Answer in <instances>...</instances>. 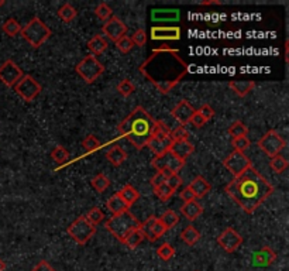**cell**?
Here are the masks:
<instances>
[{"label": "cell", "mask_w": 289, "mask_h": 271, "mask_svg": "<svg viewBox=\"0 0 289 271\" xmlns=\"http://www.w3.org/2000/svg\"><path fill=\"white\" fill-rule=\"evenodd\" d=\"M140 72L161 94H168L185 78L188 64L184 61L178 50L161 47L154 50L153 54L142 62Z\"/></svg>", "instance_id": "1"}, {"label": "cell", "mask_w": 289, "mask_h": 271, "mask_svg": "<svg viewBox=\"0 0 289 271\" xmlns=\"http://www.w3.org/2000/svg\"><path fill=\"white\" fill-rule=\"evenodd\" d=\"M224 191L246 213H254L274 192V185L254 167L230 181Z\"/></svg>", "instance_id": "2"}, {"label": "cell", "mask_w": 289, "mask_h": 271, "mask_svg": "<svg viewBox=\"0 0 289 271\" xmlns=\"http://www.w3.org/2000/svg\"><path fill=\"white\" fill-rule=\"evenodd\" d=\"M155 128L157 120L142 106H137L119 124V132L134 149L141 150L154 137Z\"/></svg>", "instance_id": "3"}, {"label": "cell", "mask_w": 289, "mask_h": 271, "mask_svg": "<svg viewBox=\"0 0 289 271\" xmlns=\"http://www.w3.org/2000/svg\"><path fill=\"white\" fill-rule=\"evenodd\" d=\"M141 222L131 213L130 210H125L119 215H113L109 221L104 223V227L109 233H112L119 242H124L125 236L136 229H140Z\"/></svg>", "instance_id": "4"}, {"label": "cell", "mask_w": 289, "mask_h": 271, "mask_svg": "<svg viewBox=\"0 0 289 271\" xmlns=\"http://www.w3.org/2000/svg\"><path fill=\"white\" fill-rule=\"evenodd\" d=\"M20 34L33 48H39L51 37V30L41 19L33 17L24 27H22Z\"/></svg>", "instance_id": "5"}, {"label": "cell", "mask_w": 289, "mask_h": 271, "mask_svg": "<svg viewBox=\"0 0 289 271\" xmlns=\"http://www.w3.org/2000/svg\"><path fill=\"white\" fill-rule=\"evenodd\" d=\"M68 234L72 240H75L78 244H86L96 233V226H93L91 222L87 221L85 216H79L66 229Z\"/></svg>", "instance_id": "6"}, {"label": "cell", "mask_w": 289, "mask_h": 271, "mask_svg": "<svg viewBox=\"0 0 289 271\" xmlns=\"http://www.w3.org/2000/svg\"><path fill=\"white\" fill-rule=\"evenodd\" d=\"M75 71L86 83H93L104 72V65L96 57L86 56L75 67Z\"/></svg>", "instance_id": "7"}, {"label": "cell", "mask_w": 289, "mask_h": 271, "mask_svg": "<svg viewBox=\"0 0 289 271\" xmlns=\"http://www.w3.org/2000/svg\"><path fill=\"white\" fill-rule=\"evenodd\" d=\"M286 141H285L282 136H279L277 130H269L264 134L260 141H258V147L268 155V157H275V155L281 154V151L285 149Z\"/></svg>", "instance_id": "8"}, {"label": "cell", "mask_w": 289, "mask_h": 271, "mask_svg": "<svg viewBox=\"0 0 289 271\" xmlns=\"http://www.w3.org/2000/svg\"><path fill=\"white\" fill-rule=\"evenodd\" d=\"M14 91L24 102H33L41 94L43 86L31 75H23L22 79L14 85Z\"/></svg>", "instance_id": "9"}, {"label": "cell", "mask_w": 289, "mask_h": 271, "mask_svg": "<svg viewBox=\"0 0 289 271\" xmlns=\"http://www.w3.org/2000/svg\"><path fill=\"white\" fill-rule=\"evenodd\" d=\"M223 166L226 170L233 174V177H239L243 172H246L250 167H252L251 158H248L244 153H239V151H233L223 160Z\"/></svg>", "instance_id": "10"}, {"label": "cell", "mask_w": 289, "mask_h": 271, "mask_svg": "<svg viewBox=\"0 0 289 271\" xmlns=\"http://www.w3.org/2000/svg\"><path fill=\"white\" fill-rule=\"evenodd\" d=\"M151 166L157 170V172L168 171L169 174H178L182 170V167L185 166V161L176 158L175 155H172L168 151L164 155L154 157V160L151 161Z\"/></svg>", "instance_id": "11"}, {"label": "cell", "mask_w": 289, "mask_h": 271, "mask_svg": "<svg viewBox=\"0 0 289 271\" xmlns=\"http://www.w3.org/2000/svg\"><path fill=\"white\" fill-rule=\"evenodd\" d=\"M23 75L24 74L22 68H19L13 60H7L0 65V81L9 88H14V85L22 79Z\"/></svg>", "instance_id": "12"}, {"label": "cell", "mask_w": 289, "mask_h": 271, "mask_svg": "<svg viewBox=\"0 0 289 271\" xmlns=\"http://www.w3.org/2000/svg\"><path fill=\"white\" fill-rule=\"evenodd\" d=\"M243 243V238L236 232L233 227H227L223 232L219 234L218 244L226 253H233L239 249Z\"/></svg>", "instance_id": "13"}, {"label": "cell", "mask_w": 289, "mask_h": 271, "mask_svg": "<svg viewBox=\"0 0 289 271\" xmlns=\"http://www.w3.org/2000/svg\"><path fill=\"white\" fill-rule=\"evenodd\" d=\"M140 230H141V233L144 234V238L148 239L150 242L158 240V239L167 232L164 225H162V223L159 222L158 218H155V216H150L147 221L144 222V223H141Z\"/></svg>", "instance_id": "14"}, {"label": "cell", "mask_w": 289, "mask_h": 271, "mask_svg": "<svg viewBox=\"0 0 289 271\" xmlns=\"http://www.w3.org/2000/svg\"><path fill=\"white\" fill-rule=\"evenodd\" d=\"M102 31L103 34L112 41H119L121 37H124L125 33H127V26L124 23L121 22L119 17H112L107 22L104 23L103 27H102Z\"/></svg>", "instance_id": "15"}, {"label": "cell", "mask_w": 289, "mask_h": 271, "mask_svg": "<svg viewBox=\"0 0 289 271\" xmlns=\"http://www.w3.org/2000/svg\"><path fill=\"white\" fill-rule=\"evenodd\" d=\"M150 37L154 41H176L180 39V28L174 26V27H164V26H154L151 28Z\"/></svg>", "instance_id": "16"}, {"label": "cell", "mask_w": 289, "mask_h": 271, "mask_svg": "<svg viewBox=\"0 0 289 271\" xmlns=\"http://www.w3.org/2000/svg\"><path fill=\"white\" fill-rule=\"evenodd\" d=\"M195 112L196 111L193 109V106L188 100H180L179 103L171 111V115L176 122L179 123V126H185L188 123H191V119Z\"/></svg>", "instance_id": "17"}, {"label": "cell", "mask_w": 289, "mask_h": 271, "mask_svg": "<svg viewBox=\"0 0 289 271\" xmlns=\"http://www.w3.org/2000/svg\"><path fill=\"white\" fill-rule=\"evenodd\" d=\"M277 260V253L274 251L271 247H262L261 250H258L256 253H252L251 257V264L254 267H269L273 266Z\"/></svg>", "instance_id": "18"}, {"label": "cell", "mask_w": 289, "mask_h": 271, "mask_svg": "<svg viewBox=\"0 0 289 271\" xmlns=\"http://www.w3.org/2000/svg\"><path fill=\"white\" fill-rule=\"evenodd\" d=\"M193 151H195V146H193L189 140L172 141L171 147H169V153L182 161H185Z\"/></svg>", "instance_id": "19"}, {"label": "cell", "mask_w": 289, "mask_h": 271, "mask_svg": "<svg viewBox=\"0 0 289 271\" xmlns=\"http://www.w3.org/2000/svg\"><path fill=\"white\" fill-rule=\"evenodd\" d=\"M171 144H172V140L169 138V136L168 137H153L148 141L147 147L153 151L155 157H159L168 153Z\"/></svg>", "instance_id": "20"}, {"label": "cell", "mask_w": 289, "mask_h": 271, "mask_svg": "<svg viewBox=\"0 0 289 271\" xmlns=\"http://www.w3.org/2000/svg\"><path fill=\"white\" fill-rule=\"evenodd\" d=\"M180 13L178 9H155L151 11V19L154 22H178Z\"/></svg>", "instance_id": "21"}, {"label": "cell", "mask_w": 289, "mask_h": 271, "mask_svg": "<svg viewBox=\"0 0 289 271\" xmlns=\"http://www.w3.org/2000/svg\"><path fill=\"white\" fill-rule=\"evenodd\" d=\"M180 213L185 216L189 222L196 221L199 216L203 213V206L196 200L191 202H185L180 206Z\"/></svg>", "instance_id": "22"}, {"label": "cell", "mask_w": 289, "mask_h": 271, "mask_svg": "<svg viewBox=\"0 0 289 271\" xmlns=\"http://www.w3.org/2000/svg\"><path fill=\"white\" fill-rule=\"evenodd\" d=\"M188 188L191 189L192 194L195 195V198H203L205 195H207L210 192L212 187H210V184L207 183L205 178L199 175V177L195 178V179L188 185Z\"/></svg>", "instance_id": "23"}, {"label": "cell", "mask_w": 289, "mask_h": 271, "mask_svg": "<svg viewBox=\"0 0 289 271\" xmlns=\"http://www.w3.org/2000/svg\"><path fill=\"white\" fill-rule=\"evenodd\" d=\"M107 47H109L107 41H106V40L103 39V35H100V34L92 37V39L89 40V43H87V48L92 52L93 57L102 56L104 51L107 50Z\"/></svg>", "instance_id": "24"}, {"label": "cell", "mask_w": 289, "mask_h": 271, "mask_svg": "<svg viewBox=\"0 0 289 271\" xmlns=\"http://www.w3.org/2000/svg\"><path fill=\"white\" fill-rule=\"evenodd\" d=\"M117 194H119V196L123 200V202L127 205V208H130L131 205L136 204L137 201H138V198H140V192H138L131 184L124 185V187L120 189V192H117Z\"/></svg>", "instance_id": "25"}, {"label": "cell", "mask_w": 289, "mask_h": 271, "mask_svg": "<svg viewBox=\"0 0 289 271\" xmlns=\"http://www.w3.org/2000/svg\"><path fill=\"white\" fill-rule=\"evenodd\" d=\"M229 88L236 95L244 98V96L250 94L252 89L256 88V82H252V81H231V82H229Z\"/></svg>", "instance_id": "26"}, {"label": "cell", "mask_w": 289, "mask_h": 271, "mask_svg": "<svg viewBox=\"0 0 289 271\" xmlns=\"http://www.w3.org/2000/svg\"><path fill=\"white\" fill-rule=\"evenodd\" d=\"M106 158L112 166L120 167L125 160H127V153L121 147H112V149L106 153Z\"/></svg>", "instance_id": "27"}, {"label": "cell", "mask_w": 289, "mask_h": 271, "mask_svg": "<svg viewBox=\"0 0 289 271\" xmlns=\"http://www.w3.org/2000/svg\"><path fill=\"white\" fill-rule=\"evenodd\" d=\"M106 208H107L113 215H119V213H123L125 210H129L127 205L123 202V200L119 196V194H115L110 196L109 200H107V202H106Z\"/></svg>", "instance_id": "28"}, {"label": "cell", "mask_w": 289, "mask_h": 271, "mask_svg": "<svg viewBox=\"0 0 289 271\" xmlns=\"http://www.w3.org/2000/svg\"><path fill=\"white\" fill-rule=\"evenodd\" d=\"M180 239H182V242L185 244H188V246H193V244H196L197 242H199L201 233L197 232L193 226H188L180 233Z\"/></svg>", "instance_id": "29"}, {"label": "cell", "mask_w": 289, "mask_h": 271, "mask_svg": "<svg viewBox=\"0 0 289 271\" xmlns=\"http://www.w3.org/2000/svg\"><path fill=\"white\" fill-rule=\"evenodd\" d=\"M159 222L164 225V227L167 229V230H169V229H172V227H175L176 225H178V222H179V216L176 215V212L175 210H165L162 215L159 216L158 218Z\"/></svg>", "instance_id": "30"}, {"label": "cell", "mask_w": 289, "mask_h": 271, "mask_svg": "<svg viewBox=\"0 0 289 271\" xmlns=\"http://www.w3.org/2000/svg\"><path fill=\"white\" fill-rule=\"evenodd\" d=\"M142 240H144V234H142L140 229H136V230H133V232H130L125 236L123 243H124L129 249H136V247H138V246L141 244Z\"/></svg>", "instance_id": "31"}, {"label": "cell", "mask_w": 289, "mask_h": 271, "mask_svg": "<svg viewBox=\"0 0 289 271\" xmlns=\"http://www.w3.org/2000/svg\"><path fill=\"white\" fill-rule=\"evenodd\" d=\"M2 30L9 37H16L17 34L22 33V26H20V23L17 22L16 19H7L3 23V26H2Z\"/></svg>", "instance_id": "32"}, {"label": "cell", "mask_w": 289, "mask_h": 271, "mask_svg": "<svg viewBox=\"0 0 289 271\" xmlns=\"http://www.w3.org/2000/svg\"><path fill=\"white\" fill-rule=\"evenodd\" d=\"M91 184H92L95 191H98L99 194H102V192H104V191L110 187V179L106 177L104 174L100 172V174H98V175H95V177L92 178Z\"/></svg>", "instance_id": "33"}, {"label": "cell", "mask_w": 289, "mask_h": 271, "mask_svg": "<svg viewBox=\"0 0 289 271\" xmlns=\"http://www.w3.org/2000/svg\"><path fill=\"white\" fill-rule=\"evenodd\" d=\"M227 133H229L233 138L244 137V136L248 134V128H247L244 123L240 122V120H236V122H233L231 124H230Z\"/></svg>", "instance_id": "34"}, {"label": "cell", "mask_w": 289, "mask_h": 271, "mask_svg": "<svg viewBox=\"0 0 289 271\" xmlns=\"http://www.w3.org/2000/svg\"><path fill=\"white\" fill-rule=\"evenodd\" d=\"M58 17H60L64 23H71L72 20L77 17V9H74L69 3H65V5L60 7Z\"/></svg>", "instance_id": "35"}, {"label": "cell", "mask_w": 289, "mask_h": 271, "mask_svg": "<svg viewBox=\"0 0 289 271\" xmlns=\"http://www.w3.org/2000/svg\"><path fill=\"white\" fill-rule=\"evenodd\" d=\"M51 158L58 164V166H62V164H65L68 158H69V153H68V150L64 149L62 146H57L52 151H51Z\"/></svg>", "instance_id": "36"}, {"label": "cell", "mask_w": 289, "mask_h": 271, "mask_svg": "<svg viewBox=\"0 0 289 271\" xmlns=\"http://www.w3.org/2000/svg\"><path fill=\"white\" fill-rule=\"evenodd\" d=\"M95 14H96L102 22L106 23L109 19H112V16H113V10H112V7H110L107 3L102 2V3H99L98 7L95 9Z\"/></svg>", "instance_id": "37"}, {"label": "cell", "mask_w": 289, "mask_h": 271, "mask_svg": "<svg viewBox=\"0 0 289 271\" xmlns=\"http://www.w3.org/2000/svg\"><path fill=\"white\" fill-rule=\"evenodd\" d=\"M269 167L273 168V171L275 174H282V172L288 168V161L285 160L282 155H275L271 158V162H269Z\"/></svg>", "instance_id": "38"}, {"label": "cell", "mask_w": 289, "mask_h": 271, "mask_svg": "<svg viewBox=\"0 0 289 271\" xmlns=\"http://www.w3.org/2000/svg\"><path fill=\"white\" fill-rule=\"evenodd\" d=\"M85 218H86L87 221L92 223L93 226H96V225H99V223H102V222H103L104 213H103V210L100 209V208L95 206V208H92V209L87 212Z\"/></svg>", "instance_id": "39"}, {"label": "cell", "mask_w": 289, "mask_h": 271, "mask_svg": "<svg viewBox=\"0 0 289 271\" xmlns=\"http://www.w3.org/2000/svg\"><path fill=\"white\" fill-rule=\"evenodd\" d=\"M157 256L161 260L169 261L175 256V249L169 243H162L157 249Z\"/></svg>", "instance_id": "40"}, {"label": "cell", "mask_w": 289, "mask_h": 271, "mask_svg": "<svg viewBox=\"0 0 289 271\" xmlns=\"http://www.w3.org/2000/svg\"><path fill=\"white\" fill-rule=\"evenodd\" d=\"M100 141H99L98 138L95 137L93 134H89L85 140L82 141V147L83 150L86 151V153H93V151H96L98 149H100Z\"/></svg>", "instance_id": "41"}, {"label": "cell", "mask_w": 289, "mask_h": 271, "mask_svg": "<svg viewBox=\"0 0 289 271\" xmlns=\"http://www.w3.org/2000/svg\"><path fill=\"white\" fill-rule=\"evenodd\" d=\"M154 194L157 195L161 201L167 202V201L172 198V195H174L175 192L172 191V189L169 188L167 184H162V185H159V187H157V188H154Z\"/></svg>", "instance_id": "42"}, {"label": "cell", "mask_w": 289, "mask_h": 271, "mask_svg": "<svg viewBox=\"0 0 289 271\" xmlns=\"http://www.w3.org/2000/svg\"><path fill=\"white\" fill-rule=\"evenodd\" d=\"M134 91H136V86H134V83L131 82V81H129V79H123V81L117 85V92H119L123 98L130 96Z\"/></svg>", "instance_id": "43"}, {"label": "cell", "mask_w": 289, "mask_h": 271, "mask_svg": "<svg viewBox=\"0 0 289 271\" xmlns=\"http://www.w3.org/2000/svg\"><path fill=\"white\" fill-rule=\"evenodd\" d=\"M169 138L172 141H180V140H188L189 138V132L186 130L185 126H178L174 130H171L169 133Z\"/></svg>", "instance_id": "44"}, {"label": "cell", "mask_w": 289, "mask_h": 271, "mask_svg": "<svg viewBox=\"0 0 289 271\" xmlns=\"http://www.w3.org/2000/svg\"><path fill=\"white\" fill-rule=\"evenodd\" d=\"M231 146H233V149L234 151H239V153H244L248 147H250V140L247 136L244 137H237V138H233L231 140Z\"/></svg>", "instance_id": "45"}, {"label": "cell", "mask_w": 289, "mask_h": 271, "mask_svg": "<svg viewBox=\"0 0 289 271\" xmlns=\"http://www.w3.org/2000/svg\"><path fill=\"white\" fill-rule=\"evenodd\" d=\"M131 41L137 47H144L146 43H147V33H146V30L144 28L136 30V33L133 34V37H131Z\"/></svg>", "instance_id": "46"}, {"label": "cell", "mask_w": 289, "mask_h": 271, "mask_svg": "<svg viewBox=\"0 0 289 271\" xmlns=\"http://www.w3.org/2000/svg\"><path fill=\"white\" fill-rule=\"evenodd\" d=\"M116 47H117V50L120 51V52L127 54V52H130L131 48L134 47V44H133V41H131L130 37L124 35V37H121L119 41H116Z\"/></svg>", "instance_id": "47"}, {"label": "cell", "mask_w": 289, "mask_h": 271, "mask_svg": "<svg viewBox=\"0 0 289 271\" xmlns=\"http://www.w3.org/2000/svg\"><path fill=\"white\" fill-rule=\"evenodd\" d=\"M182 183H184V181H182V178H180L178 174H171V175L167 178V181H165V184H167L174 192L179 188L180 185H182Z\"/></svg>", "instance_id": "48"}, {"label": "cell", "mask_w": 289, "mask_h": 271, "mask_svg": "<svg viewBox=\"0 0 289 271\" xmlns=\"http://www.w3.org/2000/svg\"><path fill=\"white\" fill-rule=\"evenodd\" d=\"M169 175H171V174H169L168 171L157 172V174L151 178V181H150V183H151V185H153L154 188H157V187H159V185L165 184V181H167V178H168Z\"/></svg>", "instance_id": "49"}, {"label": "cell", "mask_w": 289, "mask_h": 271, "mask_svg": "<svg viewBox=\"0 0 289 271\" xmlns=\"http://www.w3.org/2000/svg\"><path fill=\"white\" fill-rule=\"evenodd\" d=\"M197 113H199L206 122H209V120L214 116V109H213L210 105H202L201 106V109L197 111Z\"/></svg>", "instance_id": "50"}, {"label": "cell", "mask_w": 289, "mask_h": 271, "mask_svg": "<svg viewBox=\"0 0 289 271\" xmlns=\"http://www.w3.org/2000/svg\"><path fill=\"white\" fill-rule=\"evenodd\" d=\"M31 271H57V270L49 264L48 261L41 260L40 263H37V264L34 266V268Z\"/></svg>", "instance_id": "51"}, {"label": "cell", "mask_w": 289, "mask_h": 271, "mask_svg": "<svg viewBox=\"0 0 289 271\" xmlns=\"http://www.w3.org/2000/svg\"><path fill=\"white\" fill-rule=\"evenodd\" d=\"M191 123L195 126V128H203L205 124H206V120L203 119L199 113H197V111L193 113V116H192L191 119Z\"/></svg>", "instance_id": "52"}, {"label": "cell", "mask_w": 289, "mask_h": 271, "mask_svg": "<svg viewBox=\"0 0 289 271\" xmlns=\"http://www.w3.org/2000/svg\"><path fill=\"white\" fill-rule=\"evenodd\" d=\"M180 200L184 201V202H191V201H195V195L192 194V191L188 187L186 188L182 189V192H180Z\"/></svg>", "instance_id": "53"}, {"label": "cell", "mask_w": 289, "mask_h": 271, "mask_svg": "<svg viewBox=\"0 0 289 271\" xmlns=\"http://www.w3.org/2000/svg\"><path fill=\"white\" fill-rule=\"evenodd\" d=\"M202 6H213V5H222V2L219 0H205V2H201Z\"/></svg>", "instance_id": "54"}, {"label": "cell", "mask_w": 289, "mask_h": 271, "mask_svg": "<svg viewBox=\"0 0 289 271\" xmlns=\"http://www.w3.org/2000/svg\"><path fill=\"white\" fill-rule=\"evenodd\" d=\"M5 270H6V263L0 259V271H5Z\"/></svg>", "instance_id": "55"}, {"label": "cell", "mask_w": 289, "mask_h": 271, "mask_svg": "<svg viewBox=\"0 0 289 271\" xmlns=\"http://www.w3.org/2000/svg\"><path fill=\"white\" fill-rule=\"evenodd\" d=\"M5 5V0H0V7Z\"/></svg>", "instance_id": "56"}]
</instances>
